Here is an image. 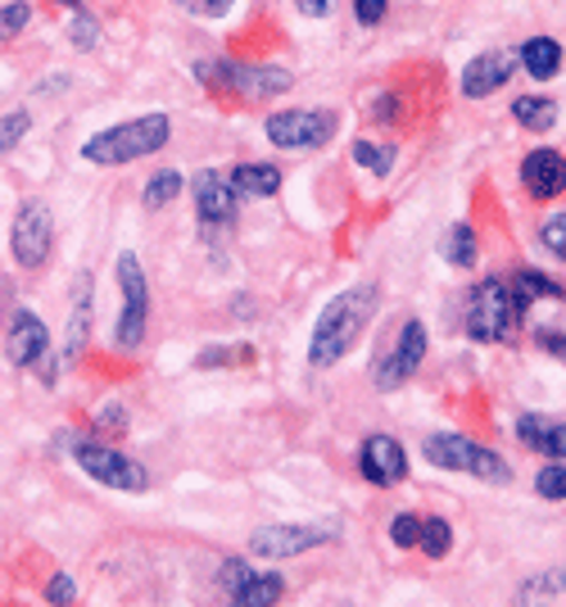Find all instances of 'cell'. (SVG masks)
Returning <instances> with one entry per match:
<instances>
[{
  "instance_id": "37",
  "label": "cell",
  "mask_w": 566,
  "mask_h": 607,
  "mask_svg": "<svg viewBox=\"0 0 566 607\" xmlns=\"http://www.w3.org/2000/svg\"><path fill=\"white\" fill-rule=\"evenodd\" d=\"M353 14H359V23L377 28L386 19V0H353Z\"/></svg>"
},
{
  "instance_id": "30",
  "label": "cell",
  "mask_w": 566,
  "mask_h": 607,
  "mask_svg": "<svg viewBox=\"0 0 566 607\" xmlns=\"http://www.w3.org/2000/svg\"><path fill=\"white\" fill-rule=\"evenodd\" d=\"M28 23H32V6H28V0H14V6H0V41L19 37Z\"/></svg>"
},
{
  "instance_id": "32",
  "label": "cell",
  "mask_w": 566,
  "mask_h": 607,
  "mask_svg": "<svg viewBox=\"0 0 566 607\" xmlns=\"http://www.w3.org/2000/svg\"><path fill=\"white\" fill-rule=\"evenodd\" d=\"M535 490H539V499L562 503L566 499V467H544L539 477H535Z\"/></svg>"
},
{
  "instance_id": "8",
  "label": "cell",
  "mask_w": 566,
  "mask_h": 607,
  "mask_svg": "<svg viewBox=\"0 0 566 607\" xmlns=\"http://www.w3.org/2000/svg\"><path fill=\"white\" fill-rule=\"evenodd\" d=\"M340 118L331 109H281L267 118V141L276 150H318L335 137Z\"/></svg>"
},
{
  "instance_id": "26",
  "label": "cell",
  "mask_w": 566,
  "mask_h": 607,
  "mask_svg": "<svg viewBox=\"0 0 566 607\" xmlns=\"http://www.w3.org/2000/svg\"><path fill=\"white\" fill-rule=\"evenodd\" d=\"M182 195V173H159L150 186H146V209H164Z\"/></svg>"
},
{
  "instance_id": "42",
  "label": "cell",
  "mask_w": 566,
  "mask_h": 607,
  "mask_svg": "<svg viewBox=\"0 0 566 607\" xmlns=\"http://www.w3.org/2000/svg\"><path fill=\"white\" fill-rule=\"evenodd\" d=\"M59 6H74V10H78V0H59Z\"/></svg>"
},
{
  "instance_id": "16",
  "label": "cell",
  "mask_w": 566,
  "mask_h": 607,
  "mask_svg": "<svg viewBox=\"0 0 566 607\" xmlns=\"http://www.w3.org/2000/svg\"><path fill=\"white\" fill-rule=\"evenodd\" d=\"M521 186L535 195V199H557L566 190V155L562 150H530L521 159Z\"/></svg>"
},
{
  "instance_id": "28",
  "label": "cell",
  "mask_w": 566,
  "mask_h": 607,
  "mask_svg": "<svg viewBox=\"0 0 566 607\" xmlns=\"http://www.w3.org/2000/svg\"><path fill=\"white\" fill-rule=\"evenodd\" d=\"M513 286L526 295V300H535V295H548V300H562V286L557 282H548L544 273H535V267H521V273L513 277Z\"/></svg>"
},
{
  "instance_id": "31",
  "label": "cell",
  "mask_w": 566,
  "mask_h": 607,
  "mask_svg": "<svg viewBox=\"0 0 566 607\" xmlns=\"http://www.w3.org/2000/svg\"><path fill=\"white\" fill-rule=\"evenodd\" d=\"M390 159H394V150H377L372 141H353V164H359V168H372L377 177L390 173Z\"/></svg>"
},
{
  "instance_id": "27",
  "label": "cell",
  "mask_w": 566,
  "mask_h": 607,
  "mask_svg": "<svg viewBox=\"0 0 566 607\" xmlns=\"http://www.w3.org/2000/svg\"><path fill=\"white\" fill-rule=\"evenodd\" d=\"M68 41H74L78 50H96V41H100V23H96V14L74 10V19H68Z\"/></svg>"
},
{
  "instance_id": "5",
  "label": "cell",
  "mask_w": 566,
  "mask_h": 607,
  "mask_svg": "<svg viewBox=\"0 0 566 607\" xmlns=\"http://www.w3.org/2000/svg\"><path fill=\"white\" fill-rule=\"evenodd\" d=\"M427 462L445 467V471H471V477H480L489 486H508L513 481V467L499 453L467 440V435H453V431H440V435L427 440Z\"/></svg>"
},
{
  "instance_id": "14",
  "label": "cell",
  "mask_w": 566,
  "mask_h": 607,
  "mask_svg": "<svg viewBox=\"0 0 566 607\" xmlns=\"http://www.w3.org/2000/svg\"><path fill=\"white\" fill-rule=\"evenodd\" d=\"M359 467H363V481L372 486H399L408 477V453L394 435H368L359 449Z\"/></svg>"
},
{
  "instance_id": "35",
  "label": "cell",
  "mask_w": 566,
  "mask_h": 607,
  "mask_svg": "<svg viewBox=\"0 0 566 607\" xmlns=\"http://www.w3.org/2000/svg\"><path fill=\"white\" fill-rule=\"evenodd\" d=\"M46 598L55 603V607H68L78 598V585H74V576H50V585H46Z\"/></svg>"
},
{
  "instance_id": "19",
  "label": "cell",
  "mask_w": 566,
  "mask_h": 607,
  "mask_svg": "<svg viewBox=\"0 0 566 607\" xmlns=\"http://www.w3.org/2000/svg\"><path fill=\"white\" fill-rule=\"evenodd\" d=\"M281 594H286V585H281L276 571H250V576L232 589V603H236V607H276Z\"/></svg>"
},
{
  "instance_id": "11",
  "label": "cell",
  "mask_w": 566,
  "mask_h": 607,
  "mask_svg": "<svg viewBox=\"0 0 566 607\" xmlns=\"http://www.w3.org/2000/svg\"><path fill=\"white\" fill-rule=\"evenodd\" d=\"M421 359H427V326H421V322H403L394 350L377 368V390H399L421 368Z\"/></svg>"
},
{
  "instance_id": "34",
  "label": "cell",
  "mask_w": 566,
  "mask_h": 607,
  "mask_svg": "<svg viewBox=\"0 0 566 607\" xmlns=\"http://www.w3.org/2000/svg\"><path fill=\"white\" fill-rule=\"evenodd\" d=\"M539 241H544L557 258H566V214H553V218L539 227Z\"/></svg>"
},
{
  "instance_id": "29",
  "label": "cell",
  "mask_w": 566,
  "mask_h": 607,
  "mask_svg": "<svg viewBox=\"0 0 566 607\" xmlns=\"http://www.w3.org/2000/svg\"><path fill=\"white\" fill-rule=\"evenodd\" d=\"M28 127H32V114H28V109H14V114L0 118V155L14 150V146L28 137Z\"/></svg>"
},
{
  "instance_id": "7",
  "label": "cell",
  "mask_w": 566,
  "mask_h": 607,
  "mask_svg": "<svg viewBox=\"0 0 566 607\" xmlns=\"http://www.w3.org/2000/svg\"><path fill=\"white\" fill-rule=\"evenodd\" d=\"M118 291H123L118 345L136 354L140 341H146V317H150V286H146V267H140L136 254H118Z\"/></svg>"
},
{
  "instance_id": "23",
  "label": "cell",
  "mask_w": 566,
  "mask_h": 607,
  "mask_svg": "<svg viewBox=\"0 0 566 607\" xmlns=\"http://www.w3.org/2000/svg\"><path fill=\"white\" fill-rule=\"evenodd\" d=\"M557 594H566V562H562V567H548V571L535 576V580H526V585H521V607H544V603H553Z\"/></svg>"
},
{
  "instance_id": "3",
  "label": "cell",
  "mask_w": 566,
  "mask_h": 607,
  "mask_svg": "<svg viewBox=\"0 0 566 607\" xmlns=\"http://www.w3.org/2000/svg\"><path fill=\"white\" fill-rule=\"evenodd\" d=\"M526 304H530V300H526L513 282H504V277L480 282V286L471 291V300H467V335H471V341H480V345H504V341H513V331L521 326Z\"/></svg>"
},
{
  "instance_id": "10",
  "label": "cell",
  "mask_w": 566,
  "mask_h": 607,
  "mask_svg": "<svg viewBox=\"0 0 566 607\" xmlns=\"http://www.w3.org/2000/svg\"><path fill=\"white\" fill-rule=\"evenodd\" d=\"M50 245H55V218L41 199H28L10 227V249L23 267H41L50 258Z\"/></svg>"
},
{
  "instance_id": "13",
  "label": "cell",
  "mask_w": 566,
  "mask_h": 607,
  "mask_svg": "<svg viewBox=\"0 0 566 607\" xmlns=\"http://www.w3.org/2000/svg\"><path fill=\"white\" fill-rule=\"evenodd\" d=\"M6 359H10L14 368H37V363H46V359H50V331H46V322H41L37 313L19 309V313L10 317Z\"/></svg>"
},
{
  "instance_id": "2",
  "label": "cell",
  "mask_w": 566,
  "mask_h": 607,
  "mask_svg": "<svg viewBox=\"0 0 566 607\" xmlns=\"http://www.w3.org/2000/svg\"><path fill=\"white\" fill-rule=\"evenodd\" d=\"M173 137V123L168 114H140V118H127V123H114L96 137H87L82 146V159L100 164V168H123V164H136L155 150H164Z\"/></svg>"
},
{
  "instance_id": "6",
  "label": "cell",
  "mask_w": 566,
  "mask_h": 607,
  "mask_svg": "<svg viewBox=\"0 0 566 607\" xmlns=\"http://www.w3.org/2000/svg\"><path fill=\"white\" fill-rule=\"evenodd\" d=\"M74 458L78 467L87 471V477L96 486H109V490H127V495H140V490H150V471L131 462L127 453L109 449V444H96V440H78L74 444Z\"/></svg>"
},
{
  "instance_id": "9",
  "label": "cell",
  "mask_w": 566,
  "mask_h": 607,
  "mask_svg": "<svg viewBox=\"0 0 566 607\" xmlns=\"http://www.w3.org/2000/svg\"><path fill=\"white\" fill-rule=\"evenodd\" d=\"M326 539H335V530H326V526H258L254 535H250V549L258 554V558H267V562H286V558H300V554H309V549H318V545H326Z\"/></svg>"
},
{
  "instance_id": "24",
  "label": "cell",
  "mask_w": 566,
  "mask_h": 607,
  "mask_svg": "<svg viewBox=\"0 0 566 607\" xmlns=\"http://www.w3.org/2000/svg\"><path fill=\"white\" fill-rule=\"evenodd\" d=\"M417 549L427 558H445L453 549V530L445 517H421V535H417Z\"/></svg>"
},
{
  "instance_id": "18",
  "label": "cell",
  "mask_w": 566,
  "mask_h": 607,
  "mask_svg": "<svg viewBox=\"0 0 566 607\" xmlns=\"http://www.w3.org/2000/svg\"><path fill=\"white\" fill-rule=\"evenodd\" d=\"M227 182L241 199H272L281 190V173L272 164H241V168H232Z\"/></svg>"
},
{
  "instance_id": "1",
  "label": "cell",
  "mask_w": 566,
  "mask_h": 607,
  "mask_svg": "<svg viewBox=\"0 0 566 607\" xmlns=\"http://www.w3.org/2000/svg\"><path fill=\"white\" fill-rule=\"evenodd\" d=\"M377 300H381V291H377L372 282H363V286H349L344 295H335V300L322 309L318 326H313V341H309V363H313V368H331V363H340V359H344L353 345L363 341L368 322L377 317Z\"/></svg>"
},
{
  "instance_id": "40",
  "label": "cell",
  "mask_w": 566,
  "mask_h": 607,
  "mask_svg": "<svg viewBox=\"0 0 566 607\" xmlns=\"http://www.w3.org/2000/svg\"><path fill=\"white\" fill-rule=\"evenodd\" d=\"M300 6V14H309V19H326L331 14V0H295Z\"/></svg>"
},
{
  "instance_id": "20",
  "label": "cell",
  "mask_w": 566,
  "mask_h": 607,
  "mask_svg": "<svg viewBox=\"0 0 566 607\" xmlns=\"http://www.w3.org/2000/svg\"><path fill=\"white\" fill-rule=\"evenodd\" d=\"M521 63H526V74H530L535 82H548V78H557V69H562V46H557L553 37H530V41L521 46Z\"/></svg>"
},
{
  "instance_id": "4",
  "label": "cell",
  "mask_w": 566,
  "mask_h": 607,
  "mask_svg": "<svg viewBox=\"0 0 566 607\" xmlns=\"http://www.w3.org/2000/svg\"><path fill=\"white\" fill-rule=\"evenodd\" d=\"M195 78L208 82V91H236L241 100H276V96H286L295 87V78L286 69H272V63H195Z\"/></svg>"
},
{
  "instance_id": "33",
  "label": "cell",
  "mask_w": 566,
  "mask_h": 607,
  "mask_svg": "<svg viewBox=\"0 0 566 607\" xmlns=\"http://www.w3.org/2000/svg\"><path fill=\"white\" fill-rule=\"evenodd\" d=\"M417 535H421V517L417 512H399L390 521V539H394L399 549H417Z\"/></svg>"
},
{
  "instance_id": "12",
  "label": "cell",
  "mask_w": 566,
  "mask_h": 607,
  "mask_svg": "<svg viewBox=\"0 0 566 607\" xmlns=\"http://www.w3.org/2000/svg\"><path fill=\"white\" fill-rule=\"evenodd\" d=\"M195 209H199V223L204 227H232L236 223V209H241V195L232 190V182L214 168H204L195 177Z\"/></svg>"
},
{
  "instance_id": "25",
  "label": "cell",
  "mask_w": 566,
  "mask_h": 607,
  "mask_svg": "<svg viewBox=\"0 0 566 607\" xmlns=\"http://www.w3.org/2000/svg\"><path fill=\"white\" fill-rule=\"evenodd\" d=\"M445 254H449V263H453V267H471V263H476V232H471L467 223H458V227H449V241H445Z\"/></svg>"
},
{
  "instance_id": "39",
  "label": "cell",
  "mask_w": 566,
  "mask_h": 607,
  "mask_svg": "<svg viewBox=\"0 0 566 607\" xmlns=\"http://www.w3.org/2000/svg\"><path fill=\"white\" fill-rule=\"evenodd\" d=\"M96 427H100V431H123V427H127V418H123V409H118V403H114V409H100Z\"/></svg>"
},
{
  "instance_id": "41",
  "label": "cell",
  "mask_w": 566,
  "mask_h": 607,
  "mask_svg": "<svg viewBox=\"0 0 566 607\" xmlns=\"http://www.w3.org/2000/svg\"><path fill=\"white\" fill-rule=\"evenodd\" d=\"M539 345L553 350V354H566V335L562 331H539Z\"/></svg>"
},
{
  "instance_id": "38",
  "label": "cell",
  "mask_w": 566,
  "mask_h": 607,
  "mask_svg": "<svg viewBox=\"0 0 566 607\" xmlns=\"http://www.w3.org/2000/svg\"><path fill=\"white\" fill-rule=\"evenodd\" d=\"M250 571H254V567H245L241 558H232V562L223 567V585H227V594H232V589H236V585H241V580H245Z\"/></svg>"
},
{
  "instance_id": "36",
  "label": "cell",
  "mask_w": 566,
  "mask_h": 607,
  "mask_svg": "<svg viewBox=\"0 0 566 607\" xmlns=\"http://www.w3.org/2000/svg\"><path fill=\"white\" fill-rule=\"evenodd\" d=\"M186 14H199V19H218L232 10V0H182Z\"/></svg>"
},
{
  "instance_id": "17",
  "label": "cell",
  "mask_w": 566,
  "mask_h": 607,
  "mask_svg": "<svg viewBox=\"0 0 566 607\" xmlns=\"http://www.w3.org/2000/svg\"><path fill=\"white\" fill-rule=\"evenodd\" d=\"M517 435L535 449V453H544V458H566V422H539L535 413H526L521 422H517Z\"/></svg>"
},
{
  "instance_id": "22",
  "label": "cell",
  "mask_w": 566,
  "mask_h": 607,
  "mask_svg": "<svg viewBox=\"0 0 566 607\" xmlns=\"http://www.w3.org/2000/svg\"><path fill=\"white\" fill-rule=\"evenodd\" d=\"M513 118L521 127H530V131H548V127H557V100H548V96H521L513 105Z\"/></svg>"
},
{
  "instance_id": "21",
  "label": "cell",
  "mask_w": 566,
  "mask_h": 607,
  "mask_svg": "<svg viewBox=\"0 0 566 607\" xmlns=\"http://www.w3.org/2000/svg\"><path fill=\"white\" fill-rule=\"evenodd\" d=\"M74 317H68V359H78L87 350V335H91V277H78V300H74Z\"/></svg>"
},
{
  "instance_id": "15",
  "label": "cell",
  "mask_w": 566,
  "mask_h": 607,
  "mask_svg": "<svg viewBox=\"0 0 566 607\" xmlns=\"http://www.w3.org/2000/svg\"><path fill=\"white\" fill-rule=\"evenodd\" d=\"M513 74H517V55L513 50H485V55H476L467 69H462V96L485 100V96H494L499 87H508Z\"/></svg>"
}]
</instances>
